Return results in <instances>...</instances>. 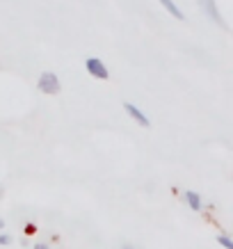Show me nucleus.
<instances>
[{
  "mask_svg": "<svg viewBox=\"0 0 233 249\" xmlns=\"http://www.w3.org/2000/svg\"><path fill=\"white\" fill-rule=\"evenodd\" d=\"M37 89L41 91V94H48V96H55V94H60V80H57V76L55 73H51V71H44L41 76H39V83H37Z\"/></svg>",
  "mask_w": 233,
  "mask_h": 249,
  "instance_id": "f257e3e1",
  "label": "nucleus"
},
{
  "mask_svg": "<svg viewBox=\"0 0 233 249\" xmlns=\"http://www.w3.org/2000/svg\"><path fill=\"white\" fill-rule=\"evenodd\" d=\"M85 69H87L90 76L96 78V80H108V78H110L108 67L103 64V60H98V57H87V60H85Z\"/></svg>",
  "mask_w": 233,
  "mask_h": 249,
  "instance_id": "f03ea898",
  "label": "nucleus"
},
{
  "mask_svg": "<svg viewBox=\"0 0 233 249\" xmlns=\"http://www.w3.org/2000/svg\"><path fill=\"white\" fill-rule=\"evenodd\" d=\"M199 5H201L203 14L208 16L213 23H217L219 28H226V23H224V18H222V14H219L217 5H215V0H199Z\"/></svg>",
  "mask_w": 233,
  "mask_h": 249,
  "instance_id": "7ed1b4c3",
  "label": "nucleus"
},
{
  "mask_svg": "<svg viewBox=\"0 0 233 249\" xmlns=\"http://www.w3.org/2000/svg\"><path fill=\"white\" fill-rule=\"evenodd\" d=\"M124 110H126V112L130 114V117H133V119H135L140 126H144V128H149V126H151L149 117H146V114H144L137 106H133V103H124Z\"/></svg>",
  "mask_w": 233,
  "mask_h": 249,
  "instance_id": "20e7f679",
  "label": "nucleus"
},
{
  "mask_svg": "<svg viewBox=\"0 0 233 249\" xmlns=\"http://www.w3.org/2000/svg\"><path fill=\"white\" fill-rule=\"evenodd\" d=\"M158 2L167 9V12H169V14L174 16V18H179V21H185V14H183V12L176 7V2H174V0H158Z\"/></svg>",
  "mask_w": 233,
  "mask_h": 249,
  "instance_id": "39448f33",
  "label": "nucleus"
},
{
  "mask_svg": "<svg viewBox=\"0 0 233 249\" xmlns=\"http://www.w3.org/2000/svg\"><path fill=\"white\" fill-rule=\"evenodd\" d=\"M185 201H188V206L192 208V211H201V208H203L201 196L197 195L195 190H188V192H185Z\"/></svg>",
  "mask_w": 233,
  "mask_h": 249,
  "instance_id": "423d86ee",
  "label": "nucleus"
},
{
  "mask_svg": "<svg viewBox=\"0 0 233 249\" xmlns=\"http://www.w3.org/2000/svg\"><path fill=\"white\" fill-rule=\"evenodd\" d=\"M217 242L222 245L224 249H233V240L229 238V235H217Z\"/></svg>",
  "mask_w": 233,
  "mask_h": 249,
  "instance_id": "0eeeda50",
  "label": "nucleus"
},
{
  "mask_svg": "<svg viewBox=\"0 0 233 249\" xmlns=\"http://www.w3.org/2000/svg\"><path fill=\"white\" fill-rule=\"evenodd\" d=\"M9 242H12V238L7 233H0V245H9Z\"/></svg>",
  "mask_w": 233,
  "mask_h": 249,
  "instance_id": "6e6552de",
  "label": "nucleus"
},
{
  "mask_svg": "<svg viewBox=\"0 0 233 249\" xmlns=\"http://www.w3.org/2000/svg\"><path fill=\"white\" fill-rule=\"evenodd\" d=\"M32 249H51V247H48L46 242H35V247H32Z\"/></svg>",
  "mask_w": 233,
  "mask_h": 249,
  "instance_id": "1a4fd4ad",
  "label": "nucleus"
},
{
  "mask_svg": "<svg viewBox=\"0 0 233 249\" xmlns=\"http://www.w3.org/2000/svg\"><path fill=\"white\" fill-rule=\"evenodd\" d=\"M32 231H37V227H35V224H28V227H25V233H32Z\"/></svg>",
  "mask_w": 233,
  "mask_h": 249,
  "instance_id": "9d476101",
  "label": "nucleus"
},
{
  "mask_svg": "<svg viewBox=\"0 0 233 249\" xmlns=\"http://www.w3.org/2000/svg\"><path fill=\"white\" fill-rule=\"evenodd\" d=\"M2 229H5V219H0V231H2Z\"/></svg>",
  "mask_w": 233,
  "mask_h": 249,
  "instance_id": "9b49d317",
  "label": "nucleus"
},
{
  "mask_svg": "<svg viewBox=\"0 0 233 249\" xmlns=\"http://www.w3.org/2000/svg\"><path fill=\"white\" fill-rule=\"evenodd\" d=\"M121 249H133V247H130V245H124V247H121Z\"/></svg>",
  "mask_w": 233,
  "mask_h": 249,
  "instance_id": "f8f14e48",
  "label": "nucleus"
}]
</instances>
